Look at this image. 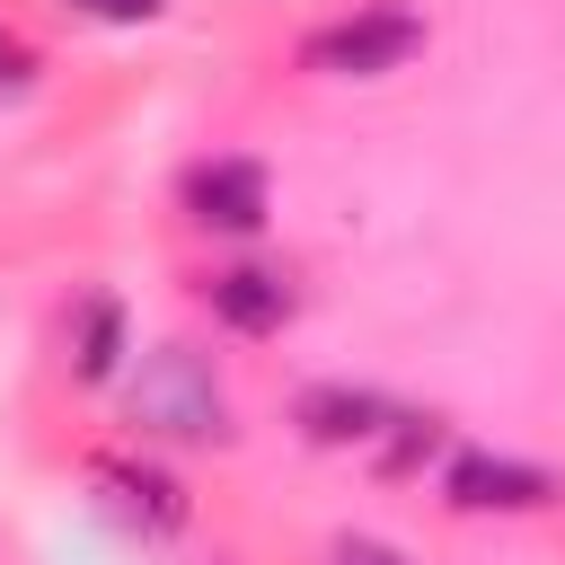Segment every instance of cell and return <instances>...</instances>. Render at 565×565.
I'll list each match as a JSON object with an SVG mask.
<instances>
[{"instance_id":"cell-1","label":"cell","mask_w":565,"mask_h":565,"mask_svg":"<svg viewBox=\"0 0 565 565\" xmlns=\"http://www.w3.org/2000/svg\"><path fill=\"white\" fill-rule=\"evenodd\" d=\"M132 415H141L150 433H168V441H230V397H221L212 362L185 353V344H159V353L141 362Z\"/></svg>"},{"instance_id":"cell-2","label":"cell","mask_w":565,"mask_h":565,"mask_svg":"<svg viewBox=\"0 0 565 565\" xmlns=\"http://www.w3.org/2000/svg\"><path fill=\"white\" fill-rule=\"evenodd\" d=\"M415 53H424V18H406V9H362L300 44V62L327 79H380V71H406Z\"/></svg>"},{"instance_id":"cell-3","label":"cell","mask_w":565,"mask_h":565,"mask_svg":"<svg viewBox=\"0 0 565 565\" xmlns=\"http://www.w3.org/2000/svg\"><path fill=\"white\" fill-rule=\"evenodd\" d=\"M441 494H450L459 512H547L565 486H556V468H539V459H512V450H459V459L441 468Z\"/></svg>"},{"instance_id":"cell-4","label":"cell","mask_w":565,"mask_h":565,"mask_svg":"<svg viewBox=\"0 0 565 565\" xmlns=\"http://www.w3.org/2000/svg\"><path fill=\"white\" fill-rule=\"evenodd\" d=\"M88 477L106 486V512H115V521H132L141 539H177V530H185V486H177V477H159V468H141V459H124V450H97V459H88Z\"/></svg>"},{"instance_id":"cell-5","label":"cell","mask_w":565,"mask_h":565,"mask_svg":"<svg viewBox=\"0 0 565 565\" xmlns=\"http://www.w3.org/2000/svg\"><path fill=\"white\" fill-rule=\"evenodd\" d=\"M185 212L203 221V230H265V168L256 159H203L194 177H185Z\"/></svg>"},{"instance_id":"cell-6","label":"cell","mask_w":565,"mask_h":565,"mask_svg":"<svg viewBox=\"0 0 565 565\" xmlns=\"http://www.w3.org/2000/svg\"><path fill=\"white\" fill-rule=\"evenodd\" d=\"M300 433L309 441H327V450H344V441H380L388 424H397V406L388 397H371V388H344V380H318V388H300Z\"/></svg>"},{"instance_id":"cell-7","label":"cell","mask_w":565,"mask_h":565,"mask_svg":"<svg viewBox=\"0 0 565 565\" xmlns=\"http://www.w3.org/2000/svg\"><path fill=\"white\" fill-rule=\"evenodd\" d=\"M203 300H212V318L238 327V335H274V327L291 318V291H282V274H265V265H230V274H212Z\"/></svg>"},{"instance_id":"cell-8","label":"cell","mask_w":565,"mask_h":565,"mask_svg":"<svg viewBox=\"0 0 565 565\" xmlns=\"http://www.w3.org/2000/svg\"><path fill=\"white\" fill-rule=\"evenodd\" d=\"M115 353H124V309H115V300H88V309H79V353H71V371H79V380H106Z\"/></svg>"},{"instance_id":"cell-9","label":"cell","mask_w":565,"mask_h":565,"mask_svg":"<svg viewBox=\"0 0 565 565\" xmlns=\"http://www.w3.org/2000/svg\"><path fill=\"white\" fill-rule=\"evenodd\" d=\"M327 565H415L406 547H388V539H362V530H344L335 547H327Z\"/></svg>"},{"instance_id":"cell-10","label":"cell","mask_w":565,"mask_h":565,"mask_svg":"<svg viewBox=\"0 0 565 565\" xmlns=\"http://www.w3.org/2000/svg\"><path fill=\"white\" fill-rule=\"evenodd\" d=\"M79 18H106V26H141V18H159V0H71Z\"/></svg>"},{"instance_id":"cell-11","label":"cell","mask_w":565,"mask_h":565,"mask_svg":"<svg viewBox=\"0 0 565 565\" xmlns=\"http://www.w3.org/2000/svg\"><path fill=\"white\" fill-rule=\"evenodd\" d=\"M0 79H26V53H18L9 35H0Z\"/></svg>"}]
</instances>
